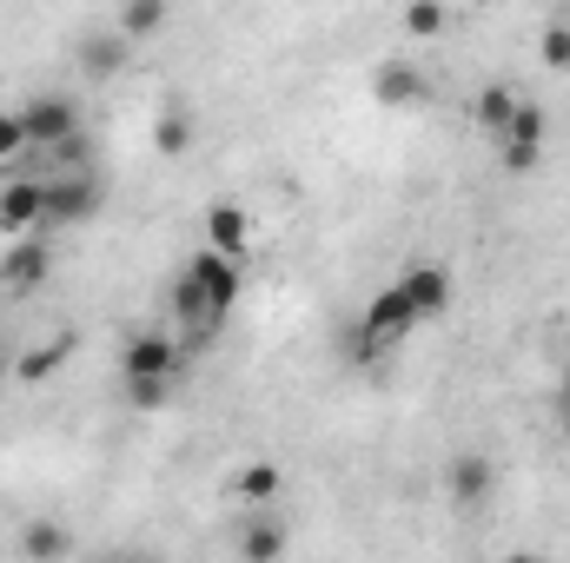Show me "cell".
I'll list each match as a JSON object with an SVG mask.
<instances>
[{"instance_id":"obj_14","label":"cell","mask_w":570,"mask_h":563,"mask_svg":"<svg viewBox=\"0 0 570 563\" xmlns=\"http://www.w3.org/2000/svg\"><path fill=\"white\" fill-rule=\"evenodd\" d=\"M279 491H285V471L273 457H253V464L233 471V497H239V504H273Z\"/></svg>"},{"instance_id":"obj_19","label":"cell","mask_w":570,"mask_h":563,"mask_svg":"<svg viewBox=\"0 0 570 563\" xmlns=\"http://www.w3.org/2000/svg\"><path fill=\"white\" fill-rule=\"evenodd\" d=\"M159 27H166V7H159V0H127V7L114 13V33H120L127 47L146 40V33H159Z\"/></svg>"},{"instance_id":"obj_13","label":"cell","mask_w":570,"mask_h":563,"mask_svg":"<svg viewBox=\"0 0 570 563\" xmlns=\"http://www.w3.org/2000/svg\"><path fill=\"white\" fill-rule=\"evenodd\" d=\"M372 93H379L385 107H419V100H425V73H419L405 53H392V60L372 73Z\"/></svg>"},{"instance_id":"obj_10","label":"cell","mask_w":570,"mask_h":563,"mask_svg":"<svg viewBox=\"0 0 570 563\" xmlns=\"http://www.w3.org/2000/svg\"><path fill=\"white\" fill-rule=\"evenodd\" d=\"M405 298H412V312H419V325H425V318H444V305H451V292H458V285H451V273H444V266H438V259H419V266H405Z\"/></svg>"},{"instance_id":"obj_3","label":"cell","mask_w":570,"mask_h":563,"mask_svg":"<svg viewBox=\"0 0 570 563\" xmlns=\"http://www.w3.org/2000/svg\"><path fill=\"white\" fill-rule=\"evenodd\" d=\"M412 332H419V312H412L405 285H385V292H372V305H365V318H358V352L379 358V352H392V345L412 338Z\"/></svg>"},{"instance_id":"obj_12","label":"cell","mask_w":570,"mask_h":563,"mask_svg":"<svg viewBox=\"0 0 570 563\" xmlns=\"http://www.w3.org/2000/svg\"><path fill=\"white\" fill-rule=\"evenodd\" d=\"M285 551H292L285 517H273V511H253V517L239 524V557H246V563H285Z\"/></svg>"},{"instance_id":"obj_23","label":"cell","mask_w":570,"mask_h":563,"mask_svg":"<svg viewBox=\"0 0 570 563\" xmlns=\"http://www.w3.org/2000/svg\"><path fill=\"white\" fill-rule=\"evenodd\" d=\"M20 152H27V134H20V113H7V107H0V166H7V159H20Z\"/></svg>"},{"instance_id":"obj_15","label":"cell","mask_w":570,"mask_h":563,"mask_svg":"<svg viewBox=\"0 0 570 563\" xmlns=\"http://www.w3.org/2000/svg\"><path fill=\"white\" fill-rule=\"evenodd\" d=\"M127 53H134V47H127L114 27H107V33H87V40H80V73H94V80H114V73L127 67Z\"/></svg>"},{"instance_id":"obj_6","label":"cell","mask_w":570,"mask_h":563,"mask_svg":"<svg viewBox=\"0 0 570 563\" xmlns=\"http://www.w3.org/2000/svg\"><path fill=\"white\" fill-rule=\"evenodd\" d=\"M47 186V213L40 226H80L100 213V179L94 172H60V179H40Z\"/></svg>"},{"instance_id":"obj_7","label":"cell","mask_w":570,"mask_h":563,"mask_svg":"<svg viewBox=\"0 0 570 563\" xmlns=\"http://www.w3.org/2000/svg\"><path fill=\"white\" fill-rule=\"evenodd\" d=\"M246 246H253V213L233 206V199H213V206H206V253L246 266Z\"/></svg>"},{"instance_id":"obj_22","label":"cell","mask_w":570,"mask_h":563,"mask_svg":"<svg viewBox=\"0 0 570 563\" xmlns=\"http://www.w3.org/2000/svg\"><path fill=\"white\" fill-rule=\"evenodd\" d=\"M538 53H544V67H570V27H564V20H551V27H544Z\"/></svg>"},{"instance_id":"obj_11","label":"cell","mask_w":570,"mask_h":563,"mask_svg":"<svg viewBox=\"0 0 570 563\" xmlns=\"http://www.w3.org/2000/svg\"><path fill=\"white\" fill-rule=\"evenodd\" d=\"M47 266H53L47 239H7V253H0V285H7V292H33V285L47 279Z\"/></svg>"},{"instance_id":"obj_5","label":"cell","mask_w":570,"mask_h":563,"mask_svg":"<svg viewBox=\"0 0 570 563\" xmlns=\"http://www.w3.org/2000/svg\"><path fill=\"white\" fill-rule=\"evenodd\" d=\"M544 140H551V120H544V107H538V100H518L511 127L498 134V166H504V172H538Z\"/></svg>"},{"instance_id":"obj_24","label":"cell","mask_w":570,"mask_h":563,"mask_svg":"<svg viewBox=\"0 0 570 563\" xmlns=\"http://www.w3.org/2000/svg\"><path fill=\"white\" fill-rule=\"evenodd\" d=\"M498 563H544L538 551H511V557H498Z\"/></svg>"},{"instance_id":"obj_26","label":"cell","mask_w":570,"mask_h":563,"mask_svg":"<svg viewBox=\"0 0 570 563\" xmlns=\"http://www.w3.org/2000/svg\"><path fill=\"white\" fill-rule=\"evenodd\" d=\"M564 457H570V412H564Z\"/></svg>"},{"instance_id":"obj_1","label":"cell","mask_w":570,"mask_h":563,"mask_svg":"<svg viewBox=\"0 0 570 563\" xmlns=\"http://www.w3.org/2000/svg\"><path fill=\"white\" fill-rule=\"evenodd\" d=\"M120 378H127V398L134 405H159L166 392H173V378H179V345L166 338V332H140V338H127V352H120Z\"/></svg>"},{"instance_id":"obj_8","label":"cell","mask_w":570,"mask_h":563,"mask_svg":"<svg viewBox=\"0 0 570 563\" xmlns=\"http://www.w3.org/2000/svg\"><path fill=\"white\" fill-rule=\"evenodd\" d=\"M40 213H47V186L40 179H7L0 186V239H33Z\"/></svg>"},{"instance_id":"obj_18","label":"cell","mask_w":570,"mask_h":563,"mask_svg":"<svg viewBox=\"0 0 570 563\" xmlns=\"http://www.w3.org/2000/svg\"><path fill=\"white\" fill-rule=\"evenodd\" d=\"M518 100H524V93H511V87H478V100H471V120H478V127H484V134L498 140V134L511 127Z\"/></svg>"},{"instance_id":"obj_27","label":"cell","mask_w":570,"mask_h":563,"mask_svg":"<svg viewBox=\"0 0 570 563\" xmlns=\"http://www.w3.org/2000/svg\"><path fill=\"white\" fill-rule=\"evenodd\" d=\"M564 412H570V372H564Z\"/></svg>"},{"instance_id":"obj_20","label":"cell","mask_w":570,"mask_h":563,"mask_svg":"<svg viewBox=\"0 0 570 563\" xmlns=\"http://www.w3.org/2000/svg\"><path fill=\"white\" fill-rule=\"evenodd\" d=\"M153 146H159V152H186V146H193V113H186L179 100L153 120Z\"/></svg>"},{"instance_id":"obj_2","label":"cell","mask_w":570,"mask_h":563,"mask_svg":"<svg viewBox=\"0 0 570 563\" xmlns=\"http://www.w3.org/2000/svg\"><path fill=\"white\" fill-rule=\"evenodd\" d=\"M179 279L193 285V298H199V312H206V325L219 332V318H233V305H239V285H246V273L233 266V259H219V253H193L186 259V273Z\"/></svg>"},{"instance_id":"obj_21","label":"cell","mask_w":570,"mask_h":563,"mask_svg":"<svg viewBox=\"0 0 570 563\" xmlns=\"http://www.w3.org/2000/svg\"><path fill=\"white\" fill-rule=\"evenodd\" d=\"M399 20H405V33H412V40H438V33L451 27V13H444L438 0H419V7H405Z\"/></svg>"},{"instance_id":"obj_17","label":"cell","mask_w":570,"mask_h":563,"mask_svg":"<svg viewBox=\"0 0 570 563\" xmlns=\"http://www.w3.org/2000/svg\"><path fill=\"white\" fill-rule=\"evenodd\" d=\"M67 544H73V537H67L53 517L20 524V557H27V563H60V557H67Z\"/></svg>"},{"instance_id":"obj_9","label":"cell","mask_w":570,"mask_h":563,"mask_svg":"<svg viewBox=\"0 0 570 563\" xmlns=\"http://www.w3.org/2000/svg\"><path fill=\"white\" fill-rule=\"evenodd\" d=\"M444 491H451V504H484V497L498 491V457L458 451V457L444 464Z\"/></svg>"},{"instance_id":"obj_25","label":"cell","mask_w":570,"mask_h":563,"mask_svg":"<svg viewBox=\"0 0 570 563\" xmlns=\"http://www.w3.org/2000/svg\"><path fill=\"white\" fill-rule=\"evenodd\" d=\"M7 372H13V352H7V345H0V378H7Z\"/></svg>"},{"instance_id":"obj_16","label":"cell","mask_w":570,"mask_h":563,"mask_svg":"<svg viewBox=\"0 0 570 563\" xmlns=\"http://www.w3.org/2000/svg\"><path fill=\"white\" fill-rule=\"evenodd\" d=\"M67 358H73V338L60 332V338H47V345H33V352H20V358H13V378H20V385H47Z\"/></svg>"},{"instance_id":"obj_4","label":"cell","mask_w":570,"mask_h":563,"mask_svg":"<svg viewBox=\"0 0 570 563\" xmlns=\"http://www.w3.org/2000/svg\"><path fill=\"white\" fill-rule=\"evenodd\" d=\"M20 134H27V146H40V152H60L67 140H80V107L67 93H33L20 107Z\"/></svg>"}]
</instances>
